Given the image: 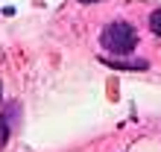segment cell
Returning <instances> with one entry per match:
<instances>
[{"label":"cell","instance_id":"cell-3","mask_svg":"<svg viewBox=\"0 0 161 152\" xmlns=\"http://www.w3.org/2000/svg\"><path fill=\"white\" fill-rule=\"evenodd\" d=\"M6 138H9V126H6V120H0V146L6 144Z\"/></svg>","mask_w":161,"mask_h":152},{"label":"cell","instance_id":"cell-2","mask_svg":"<svg viewBox=\"0 0 161 152\" xmlns=\"http://www.w3.org/2000/svg\"><path fill=\"white\" fill-rule=\"evenodd\" d=\"M149 26H153L155 35H161V9H155V12L149 15Z\"/></svg>","mask_w":161,"mask_h":152},{"label":"cell","instance_id":"cell-4","mask_svg":"<svg viewBox=\"0 0 161 152\" xmlns=\"http://www.w3.org/2000/svg\"><path fill=\"white\" fill-rule=\"evenodd\" d=\"M79 3H100V0H79Z\"/></svg>","mask_w":161,"mask_h":152},{"label":"cell","instance_id":"cell-1","mask_svg":"<svg viewBox=\"0 0 161 152\" xmlns=\"http://www.w3.org/2000/svg\"><path fill=\"white\" fill-rule=\"evenodd\" d=\"M103 50H108V53H114V56H126L135 50V41H138V35L135 30H132V24L126 21H117V24H108L106 30H103Z\"/></svg>","mask_w":161,"mask_h":152}]
</instances>
